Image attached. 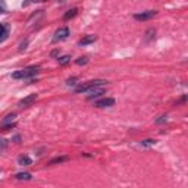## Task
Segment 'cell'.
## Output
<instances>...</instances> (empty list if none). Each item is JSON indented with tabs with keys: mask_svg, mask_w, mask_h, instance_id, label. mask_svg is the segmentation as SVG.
<instances>
[{
	"mask_svg": "<svg viewBox=\"0 0 188 188\" xmlns=\"http://www.w3.org/2000/svg\"><path fill=\"white\" fill-rule=\"evenodd\" d=\"M37 74H38V66H31V68H25V69H21V70L13 72L12 78L13 79H25V78H31Z\"/></svg>",
	"mask_w": 188,
	"mask_h": 188,
	"instance_id": "cell-1",
	"label": "cell"
},
{
	"mask_svg": "<svg viewBox=\"0 0 188 188\" xmlns=\"http://www.w3.org/2000/svg\"><path fill=\"white\" fill-rule=\"evenodd\" d=\"M106 84H107L106 79H91V81H87V82L78 85V87L75 88V93H85V91L90 90V88H94V87H103V85H106Z\"/></svg>",
	"mask_w": 188,
	"mask_h": 188,
	"instance_id": "cell-2",
	"label": "cell"
},
{
	"mask_svg": "<svg viewBox=\"0 0 188 188\" xmlns=\"http://www.w3.org/2000/svg\"><path fill=\"white\" fill-rule=\"evenodd\" d=\"M68 35H69V28H68V27H60L59 30H56V32H55V35H53V41H55V43L62 41V40L68 38Z\"/></svg>",
	"mask_w": 188,
	"mask_h": 188,
	"instance_id": "cell-3",
	"label": "cell"
},
{
	"mask_svg": "<svg viewBox=\"0 0 188 188\" xmlns=\"http://www.w3.org/2000/svg\"><path fill=\"white\" fill-rule=\"evenodd\" d=\"M156 15H157L156 10H146V12H141V13H135L134 19H137V21H147V19H151Z\"/></svg>",
	"mask_w": 188,
	"mask_h": 188,
	"instance_id": "cell-4",
	"label": "cell"
},
{
	"mask_svg": "<svg viewBox=\"0 0 188 188\" xmlns=\"http://www.w3.org/2000/svg\"><path fill=\"white\" fill-rule=\"evenodd\" d=\"M37 97H38L37 94H30V96H27L25 99H22V100L18 103V107L22 109V107H28V106H31V104L37 100Z\"/></svg>",
	"mask_w": 188,
	"mask_h": 188,
	"instance_id": "cell-5",
	"label": "cell"
},
{
	"mask_svg": "<svg viewBox=\"0 0 188 188\" xmlns=\"http://www.w3.org/2000/svg\"><path fill=\"white\" fill-rule=\"evenodd\" d=\"M113 104H115V99H112V97H106V99L97 100L96 103H94V106H96V107H110Z\"/></svg>",
	"mask_w": 188,
	"mask_h": 188,
	"instance_id": "cell-6",
	"label": "cell"
},
{
	"mask_svg": "<svg viewBox=\"0 0 188 188\" xmlns=\"http://www.w3.org/2000/svg\"><path fill=\"white\" fill-rule=\"evenodd\" d=\"M85 93L88 94V100H91V99H94V97H99V96H102V94L104 93V90H103V88H100V87H94V88L87 90Z\"/></svg>",
	"mask_w": 188,
	"mask_h": 188,
	"instance_id": "cell-7",
	"label": "cell"
},
{
	"mask_svg": "<svg viewBox=\"0 0 188 188\" xmlns=\"http://www.w3.org/2000/svg\"><path fill=\"white\" fill-rule=\"evenodd\" d=\"M96 40H97V35H85L84 38H81V40L78 41V44H79V46H87V44L94 43Z\"/></svg>",
	"mask_w": 188,
	"mask_h": 188,
	"instance_id": "cell-8",
	"label": "cell"
},
{
	"mask_svg": "<svg viewBox=\"0 0 188 188\" xmlns=\"http://www.w3.org/2000/svg\"><path fill=\"white\" fill-rule=\"evenodd\" d=\"M18 163L21 164V166H30V164H32V160L28 156H19L18 157Z\"/></svg>",
	"mask_w": 188,
	"mask_h": 188,
	"instance_id": "cell-9",
	"label": "cell"
},
{
	"mask_svg": "<svg viewBox=\"0 0 188 188\" xmlns=\"http://www.w3.org/2000/svg\"><path fill=\"white\" fill-rule=\"evenodd\" d=\"M77 13H78V9H77V8H72V9H69V10L63 15V19H65V21H69V19L75 18V16H77Z\"/></svg>",
	"mask_w": 188,
	"mask_h": 188,
	"instance_id": "cell-10",
	"label": "cell"
},
{
	"mask_svg": "<svg viewBox=\"0 0 188 188\" xmlns=\"http://www.w3.org/2000/svg\"><path fill=\"white\" fill-rule=\"evenodd\" d=\"M15 118H16V115H15V113H9V115L5 118V119L2 121V128H3V126H6V125H10V124H13Z\"/></svg>",
	"mask_w": 188,
	"mask_h": 188,
	"instance_id": "cell-11",
	"label": "cell"
},
{
	"mask_svg": "<svg viewBox=\"0 0 188 188\" xmlns=\"http://www.w3.org/2000/svg\"><path fill=\"white\" fill-rule=\"evenodd\" d=\"M15 178H16V179H21V181H30L32 176H31L30 172H19V173L15 175Z\"/></svg>",
	"mask_w": 188,
	"mask_h": 188,
	"instance_id": "cell-12",
	"label": "cell"
},
{
	"mask_svg": "<svg viewBox=\"0 0 188 188\" xmlns=\"http://www.w3.org/2000/svg\"><path fill=\"white\" fill-rule=\"evenodd\" d=\"M8 30H9L8 25H5V24H0V41L6 38V35H8Z\"/></svg>",
	"mask_w": 188,
	"mask_h": 188,
	"instance_id": "cell-13",
	"label": "cell"
},
{
	"mask_svg": "<svg viewBox=\"0 0 188 188\" xmlns=\"http://www.w3.org/2000/svg\"><path fill=\"white\" fill-rule=\"evenodd\" d=\"M57 60H59V65H62V66H65V65H68V63L70 62V56H69V55H65V56H62V57H59Z\"/></svg>",
	"mask_w": 188,
	"mask_h": 188,
	"instance_id": "cell-14",
	"label": "cell"
},
{
	"mask_svg": "<svg viewBox=\"0 0 188 188\" xmlns=\"http://www.w3.org/2000/svg\"><path fill=\"white\" fill-rule=\"evenodd\" d=\"M68 160V156H62V157H55L53 160H50L49 164H56V163H62V162H66Z\"/></svg>",
	"mask_w": 188,
	"mask_h": 188,
	"instance_id": "cell-15",
	"label": "cell"
},
{
	"mask_svg": "<svg viewBox=\"0 0 188 188\" xmlns=\"http://www.w3.org/2000/svg\"><path fill=\"white\" fill-rule=\"evenodd\" d=\"M154 144H156L154 140H144V141H141V146H143V147H150V146H154Z\"/></svg>",
	"mask_w": 188,
	"mask_h": 188,
	"instance_id": "cell-16",
	"label": "cell"
},
{
	"mask_svg": "<svg viewBox=\"0 0 188 188\" xmlns=\"http://www.w3.org/2000/svg\"><path fill=\"white\" fill-rule=\"evenodd\" d=\"M75 63H77L78 66H82V65H87V63H88V59H87V57H79V59L75 60Z\"/></svg>",
	"mask_w": 188,
	"mask_h": 188,
	"instance_id": "cell-17",
	"label": "cell"
},
{
	"mask_svg": "<svg viewBox=\"0 0 188 188\" xmlns=\"http://www.w3.org/2000/svg\"><path fill=\"white\" fill-rule=\"evenodd\" d=\"M154 122H156V124H164V122H168V116H166V115H164V116H159Z\"/></svg>",
	"mask_w": 188,
	"mask_h": 188,
	"instance_id": "cell-18",
	"label": "cell"
},
{
	"mask_svg": "<svg viewBox=\"0 0 188 188\" xmlns=\"http://www.w3.org/2000/svg\"><path fill=\"white\" fill-rule=\"evenodd\" d=\"M0 13H6V2L0 0Z\"/></svg>",
	"mask_w": 188,
	"mask_h": 188,
	"instance_id": "cell-19",
	"label": "cell"
},
{
	"mask_svg": "<svg viewBox=\"0 0 188 188\" xmlns=\"http://www.w3.org/2000/svg\"><path fill=\"white\" fill-rule=\"evenodd\" d=\"M77 84V78H69L68 81H66V85L68 87H70V85H75Z\"/></svg>",
	"mask_w": 188,
	"mask_h": 188,
	"instance_id": "cell-20",
	"label": "cell"
},
{
	"mask_svg": "<svg viewBox=\"0 0 188 188\" xmlns=\"http://www.w3.org/2000/svg\"><path fill=\"white\" fill-rule=\"evenodd\" d=\"M5 147H6V140H0V150H5Z\"/></svg>",
	"mask_w": 188,
	"mask_h": 188,
	"instance_id": "cell-21",
	"label": "cell"
},
{
	"mask_svg": "<svg viewBox=\"0 0 188 188\" xmlns=\"http://www.w3.org/2000/svg\"><path fill=\"white\" fill-rule=\"evenodd\" d=\"M28 44V41L25 40V41H24V43H21V46H19V50H24V49H25V46Z\"/></svg>",
	"mask_w": 188,
	"mask_h": 188,
	"instance_id": "cell-22",
	"label": "cell"
},
{
	"mask_svg": "<svg viewBox=\"0 0 188 188\" xmlns=\"http://www.w3.org/2000/svg\"><path fill=\"white\" fill-rule=\"evenodd\" d=\"M31 2H46V0H28V2L24 3V6H27V5H28V3H31Z\"/></svg>",
	"mask_w": 188,
	"mask_h": 188,
	"instance_id": "cell-23",
	"label": "cell"
},
{
	"mask_svg": "<svg viewBox=\"0 0 188 188\" xmlns=\"http://www.w3.org/2000/svg\"><path fill=\"white\" fill-rule=\"evenodd\" d=\"M57 55H59V52H57V50H55V52H52V56H53V57H55V56H57Z\"/></svg>",
	"mask_w": 188,
	"mask_h": 188,
	"instance_id": "cell-24",
	"label": "cell"
},
{
	"mask_svg": "<svg viewBox=\"0 0 188 188\" xmlns=\"http://www.w3.org/2000/svg\"><path fill=\"white\" fill-rule=\"evenodd\" d=\"M13 140H15V143H19V140H21V138H19V135H16Z\"/></svg>",
	"mask_w": 188,
	"mask_h": 188,
	"instance_id": "cell-25",
	"label": "cell"
}]
</instances>
